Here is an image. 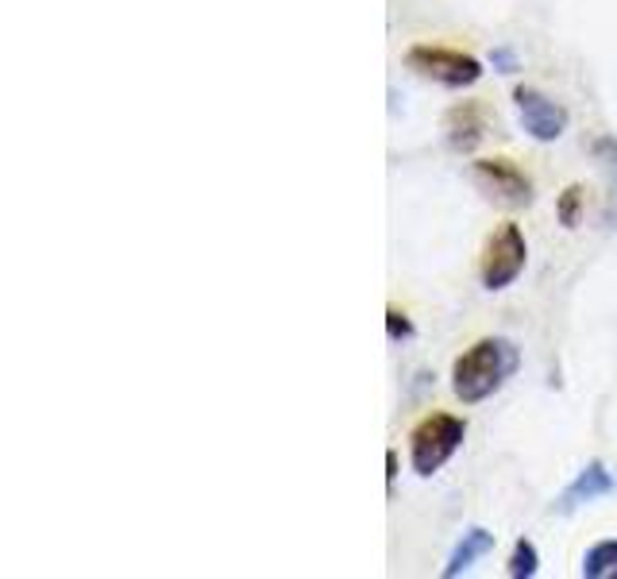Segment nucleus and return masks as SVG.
<instances>
[{
    "label": "nucleus",
    "mask_w": 617,
    "mask_h": 579,
    "mask_svg": "<svg viewBox=\"0 0 617 579\" xmlns=\"http://www.w3.org/2000/svg\"><path fill=\"white\" fill-rule=\"evenodd\" d=\"M494 548V533L490 530H482V525H475V530H467L463 533V541L459 545L452 548V560L444 564V576L452 579V576H463V571H472L475 564L482 560V556Z\"/></svg>",
    "instance_id": "nucleus-9"
},
{
    "label": "nucleus",
    "mask_w": 617,
    "mask_h": 579,
    "mask_svg": "<svg viewBox=\"0 0 617 579\" xmlns=\"http://www.w3.org/2000/svg\"><path fill=\"white\" fill-rule=\"evenodd\" d=\"M594 155H598L602 166L609 171V194H614V205H609V221H614V209H617V139L614 136L594 139Z\"/></svg>",
    "instance_id": "nucleus-13"
},
{
    "label": "nucleus",
    "mask_w": 617,
    "mask_h": 579,
    "mask_svg": "<svg viewBox=\"0 0 617 579\" xmlns=\"http://www.w3.org/2000/svg\"><path fill=\"white\" fill-rule=\"evenodd\" d=\"M394 483H398V452H386V490H394Z\"/></svg>",
    "instance_id": "nucleus-16"
},
{
    "label": "nucleus",
    "mask_w": 617,
    "mask_h": 579,
    "mask_svg": "<svg viewBox=\"0 0 617 579\" xmlns=\"http://www.w3.org/2000/svg\"><path fill=\"white\" fill-rule=\"evenodd\" d=\"M386 333H391V340H409V336H414V321H409L398 305H391V310H386Z\"/></svg>",
    "instance_id": "nucleus-14"
},
{
    "label": "nucleus",
    "mask_w": 617,
    "mask_h": 579,
    "mask_svg": "<svg viewBox=\"0 0 617 579\" xmlns=\"http://www.w3.org/2000/svg\"><path fill=\"white\" fill-rule=\"evenodd\" d=\"M463 441H467V421L463 417L444 414V409L424 414L409 429V464H414V472L421 479H429V475H436L463 449Z\"/></svg>",
    "instance_id": "nucleus-2"
},
{
    "label": "nucleus",
    "mask_w": 617,
    "mask_h": 579,
    "mask_svg": "<svg viewBox=\"0 0 617 579\" xmlns=\"http://www.w3.org/2000/svg\"><path fill=\"white\" fill-rule=\"evenodd\" d=\"M614 487L617 483H614V475L606 472V464H602V460H591V464L571 479V487L563 490L560 510H575V506H583V502H598V498H606Z\"/></svg>",
    "instance_id": "nucleus-8"
},
{
    "label": "nucleus",
    "mask_w": 617,
    "mask_h": 579,
    "mask_svg": "<svg viewBox=\"0 0 617 579\" xmlns=\"http://www.w3.org/2000/svg\"><path fill=\"white\" fill-rule=\"evenodd\" d=\"M513 105H517L521 128H525L536 143H556V139L568 131V108H563L560 101L545 97L540 90H533V85H517V90H513Z\"/></svg>",
    "instance_id": "nucleus-6"
},
{
    "label": "nucleus",
    "mask_w": 617,
    "mask_h": 579,
    "mask_svg": "<svg viewBox=\"0 0 617 579\" xmlns=\"http://www.w3.org/2000/svg\"><path fill=\"white\" fill-rule=\"evenodd\" d=\"M472 178L490 201L505 205V209H525V205L533 201V178L505 155L479 159V163L472 166Z\"/></svg>",
    "instance_id": "nucleus-5"
},
{
    "label": "nucleus",
    "mask_w": 617,
    "mask_h": 579,
    "mask_svg": "<svg viewBox=\"0 0 617 579\" xmlns=\"http://www.w3.org/2000/svg\"><path fill=\"white\" fill-rule=\"evenodd\" d=\"M490 62H494V70H502V74H513V70H517V55H513L510 47H498L494 55H490Z\"/></svg>",
    "instance_id": "nucleus-15"
},
{
    "label": "nucleus",
    "mask_w": 617,
    "mask_h": 579,
    "mask_svg": "<svg viewBox=\"0 0 617 579\" xmlns=\"http://www.w3.org/2000/svg\"><path fill=\"white\" fill-rule=\"evenodd\" d=\"M583 201H586V194L579 182H571V186L556 197V217H560L563 229H579V221H583Z\"/></svg>",
    "instance_id": "nucleus-12"
},
{
    "label": "nucleus",
    "mask_w": 617,
    "mask_h": 579,
    "mask_svg": "<svg viewBox=\"0 0 617 579\" xmlns=\"http://www.w3.org/2000/svg\"><path fill=\"white\" fill-rule=\"evenodd\" d=\"M583 576H586V579L617 576V541H598V545L586 548V556H583Z\"/></svg>",
    "instance_id": "nucleus-10"
},
{
    "label": "nucleus",
    "mask_w": 617,
    "mask_h": 579,
    "mask_svg": "<svg viewBox=\"0 0 617 579\" xmlns=\"http://www.w3.org/2000/svg\"><path fill=\"white\" fill-rule=\"evenodd\" d=\"M444 131H447V148L467 155L482 143L487 136V108L479 101H459L455 108H447L444 116Z\"/></svg>",
    "instance_id": "nucleus-7"
},
{
    "label": "nucleus",
    "mask_w": 617,
    "mask_h": 579,
    "mask_svg": "<svg viewBox=\"0 0 617 579\" xmlns=\"http://www.w3.org/2000/svg\"><path fill=\"white\" fill-rule=\"evenodd\" d=\"M505 571H510V579H533L536 571H540V553H536L533 541L521 537L517 545H513V553H510V564H505Z\"/></svg>",
    "instance_id": "nucleus-11"
},
{
    "label": "nucleus",
    "mask_w": 617,
    "mask_h": 579,
    "mask_svg": "<svg viewBox=\"0 0 617 579\" xmlns=\"http://www.w3.org/2000/svg\"><path fill=\"white\" fill-rule=\"evenodd\" d=\"M521 356L517 344L505 336H482L472 348L455 356L452 363V391L463 406H479L490 394H498L505 386V379L517 371Z\"/></svg>",
    "instance_id": "nucleus-1"
},
{
    "label": "nucleus",
    "mask_w": 617,
    "mask_h": 579,
    "mask_svg": "<svg viewBox=\"0 0 617 579\" xmlns=\"http://www.w3.org/2000/svg\"><path fill=\"white\" fill-rule=\"evenodd\" d=\"M525 263H528L525 232H521V224L505 221V224H498L487 236V244H482L479 282L487 286V290H505V286H513L521 278Z\"/></svg>",
    "instance_id": "nucleus-3"
},
{
    "label": "nucleus",
    "mask_w": 617,
    "mask_h": 579,
    "mask_svg": "<svg viewBox=\"0 0 617 579\" xmlns=\"http://www.w3.org/2000/svg\"><path fill=\"white\" fill-rule=\"evenodd\" d=\"M406 66L429 82L447 85V90H467L482 78V62L475 55L455 47H432V43H414L406 50Z\"/></svg>",
    "instance_id": "nucleus-4"
}]
</instances>
